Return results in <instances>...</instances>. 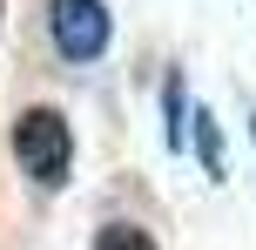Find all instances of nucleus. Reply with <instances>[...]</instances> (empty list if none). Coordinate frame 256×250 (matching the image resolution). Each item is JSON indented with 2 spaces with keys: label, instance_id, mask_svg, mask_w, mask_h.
I'll use <instances>...</instances> for the list:
<instances>
[{
  "label": "nucleus",
  "instance_id": "20e7f679",
  "mask_svg": "<svg viewBox=\"0 0 256 250\" xmlns=\"http://www.w3.org/2000/svg\"><path fill=\"white\" fill-rule=\"evenodd\" d=\"M162 115H168V149H189V102H182V75L162 81Z\"/></svg>",
  "mask_w": 256,
  "mask_h": 250
},
{
  "label": "nucleus",
  "instance_id": "0eeeda50",
  "mask_svg": "<svg viewBox=\"0 0 256 250\" xmlns=\"http://www.w3.org/2000/svg\"><path fill=\"white\" fill-rule=\"evenodd\" d=\"M0 14H7V0H0Z\"/></svg>",
  "mask_w": 256,
  "mask_h": 250
},
{
  "label": "nucleus",
  "instance_id": "7ed1b4c3",
  "mask_svg": "<svg viewBox=\"0 0 256 250\" xmlns=\"http://www.w3.org/2000/svg\"><path fill=\"white\" fill-rule=\"evenodd\" d=\"M189 142H196V156H202L209 183H222V135H216V115H209V108H189Z\"/></svg>",
  "mask_w": 256,
  "mask_h": 250
},
{
  "label": "nucleus",
  "instance_id": "423d86ee",
  "mask_svg": "<svg viewBox=\"0 0 256 250\" xmlns=\"http://www.w3.org/2000/svg\"><path fill=\"white\" fill-rule=\"evenodd\" d=\"M250 135H256V108H250Z\"/></svg>",
  "mask_w": 256,
  "mask_h": 250
},
{
  "label": "nucleus",
  "instance_id": "f03ea898",
  "mask_svg": "<svg viewBox=\"0 0 256 250\" xmlns=\"http://www.w3.org/2000/svg\"><path fill=\"white\" fill-rule=\"evenodd\" d=\"M48 41L61 61L88 68L108 54V41H115V14H108V0H54L48 7Z\"/></svg>",
  "mask_w": 256,
  "mask_h": 250
},
{
  "label": "nucleus",
  "instance_id": "39448f33",
  "mask_svg": "<svg viewBox=\"0 0 256 250\" xmlns=\"http://www.w3.org/2000/svg\"><path fill=\"white\" fill-rule=\"evenodd\" d=\"M94 250H155V237L142 223H122V216H115V223L94 230Z\"/></svg>",
  "mask_w": 256,
  "mask_h": 250
},
{
  "label": "nucleus",
  "instance_id": "f257e3e1",
  "mask_svg": "<svg viewBox=\"0 0 256 250\" xmlns=\"http://www.w3.org/2000/svg\"><path fill=\"white\" fill-rule=\"evenodd\" d=\"M14 162H20V176L34 189H61L74 176V129H68L61 108L34 102L14 115Z\"/></svg>",
  "mask_w": 256,
  "mask_h": 250
}]
</instances>
